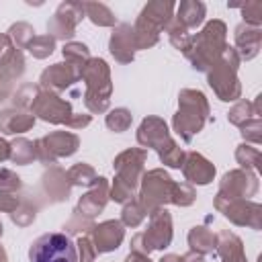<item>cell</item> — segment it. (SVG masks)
<instances>
[{
	"mask_svg": "<svg viewBox=\"0 0 262 262\" xmlns=\"http://www.w3.org/2000/svg\"><path fill=\"white\" fill-rule=\"evenodd\" d=\"M31 262H78V250L72 237L59 231L43 233L29 250Z\"/></svg>",
	"mask_w": 262,
	"mask_h": 262,
	"instance_id": "cell-1",
	"label": "cell"
}]
</instances>
